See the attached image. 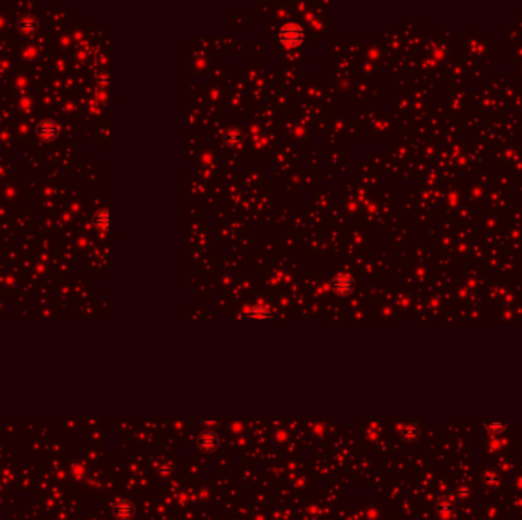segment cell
Here are the masks:
<instances>
[{
    "label": "cell",
    "mask_w": 522,
    "mask_h": 520,
    "mask_svg": "<svg viewBox=\"0 0 522 520\" xmlns=\"http://www.w3.org/2000/svg\"><path fill=\"white\" fill-rule=\"evenodd\" d=\"M331 289L339 296H348V295H352V292L355 289V281L350 275L339 273L331 279Z\"/></svg>",
    "instance_id": "2"
},
{
    "label": "cell",
    "mask_w": 522,
    "mask_h": 520,
    "mask_svg": "<svg viewBox=\"0 0 522 520\" xmlns=\"http://www.w3.org/2000/svg\"><path fill=\"white\" fill-rule=\"evenodd\" d=\"M306 37V32L302 29V26H299L298 23H286L280 28L278 31V38L284 46L289 48H296L302 43Z\"/></svg>",
    "instance_id": "1"
},
{
    "label": "cell",
    "mask_w": 522,
    "mask_h": 520,
    "mask_svg": "<svg viewBox=\"0 0 522 520\" xmlns=\"http://www.w3.org/2000/svg\"><path fill=\"white\" fill-rule=\"evenodd\" d=\"M243 317H250V319H272L274 316H272V313H271L268 308L261 307V305H255V307H252L250 310H247V311L243 314Z\"/></svg>",
    "instance_id": "8"
},
{
    "label": "cell",
    "mask_w": 522,
    "mask_h": 520,
    "mask_svg": "<svg viewBox=\"0 0 522 520\" xmlns=\"http://www.w3.org/2000/svg\"><path fill=\"white\" fill-rule=\"evenodd\" d=\"M199 446H200L203 450H208V452L215 450L217 446H219V438H217L215 433L206 432V433H203V435L199 438Z\"/></svg>",
    "instance_id": "7"
},
{
    "label": "cell",
    "mask_w": 522,
    "mask_h": 520,
    "mask_svg": "<svg viewBox=\"0 0 522 520\" xmlns=\"http://www.w3.org/2000/svg\"><path fill=\"white\" fill-rule=\"evenodd\" d=\"M94 226L101 230V232H109L110 230V223H112V217H110V211L109 209H100L95 212L94 218H92Z\"/></svg>",
    "instance_id": "5"
},
{
    "label": "cell",
    "mask_w": 522,
    "mask_h": 520,
    "mask_svg": "<svg viewBox=\"0 0 522 520\" xmlns=\"http://www.w3.org/2000/svg\"><path fill=\"white\" fill-rule=\"evenodd\" d=\"M19 29H20V32H23V34H26V35H32V34L37 32V29H38V20H37L34 16L26 14V16L20 17V20H19Z\"/></svg>",
    "instance_id": "6"
},
{
    "label": "cell",
    "mask_w": 522,
    "mask_h": 520,
    "mask_svg": "<svg viewBox=\"0 0 522 520\" xmlns=\"http://www.w3.org/2000/svg\"><path fill=\"white\" fill-rule=\"evenodd\" d=\"M37 134L45 142H54L60 134V125L52 119H43L37 125Z\"/></svg>",
    "instance_id": "3"
},
{
    "label": "cell",
    "mask_w": 522,
    "mask_h": 520,
    "mask_svg": "<svg viewBox=\"0 0 522 520\" xmlns=\"http://www.w3.org/2000/svg\"><path fill=\"white\" fill-rule=\"evenodd\" d=\"M223 142H225L228 147H231V148H238V147H241L243 142H244V133H243V130H240V128H237V127L228 128V130L225 131V134H223Z\"/></svg>",
    "instance_id": "4"
}]
</instances>
